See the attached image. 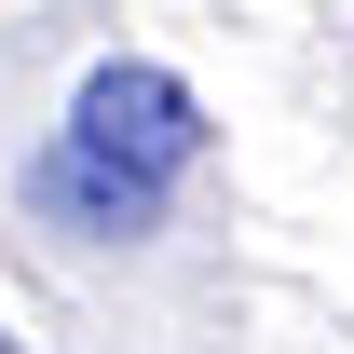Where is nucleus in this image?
<instances>
[{
  "label": "nucleus",
  "mask_w": 354,
  "mask_h": 354,
  "mask_svg": "<svg viewBox=\"0 0 354 354\" xmlns=\"http://www.w3.org/2000/svg\"><path fill=\"white\" fill-rule=\"evenodd\" d=\"M68 136H95L109 164H136L150 191H177V177L218 150V123H205V95L177 82L164 55H95L82 95H68Z\"/></svg>",
  "instance_id": "1"
},
{
  "label": "nucleus",
  "mask_w": 354,
  "mask_h": 354,
  "mask_svg": "<svg viewBox=\"0 0 354 354\" xmlns=\"http://www.w3.org/2000/svg\"><path fill=\"white\" fill-rule=\"evenodd\" d=\"M164 205H177V191H150L136 164H109V150H95V136H68V123L28 150V218L68 232V245H150V232H164Z\"/></svg>",
  "instance_id": "2"
},
{
  "label": "nucleus",
  "mask_w": 354,
  "mask_h": 354,
  "mask_svg": "<svg viewBox=\"0 0 354 354\" xmlns=\"http://www.w3.org/2000/svg\"><path fill=\"white\" fill-rule=\"evenodd\" d=\"M0 354H28V341H14V327H0Z\"/></svg>",
  "instance_id": "3"
}]
</instances>
